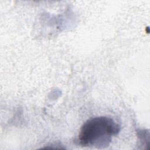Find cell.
<instances>
[{
    "label": "cell",
    "mask_w": 150,
    "mask_h": 150,
    "mask_svg": "<svg viewBox=\"0 0 150 150\" xmlns=\"http://www.w3.org/2000/svg\"><path fill=\"white\" fill-rule=\"evenodd\" d=\"M120 131V125L110 117L92 118L81 126L78 141L83 146L104 148L109 146L112 137L117 135Z\"/></svg>",
    "instance_id": "1"
}]
</instances>
